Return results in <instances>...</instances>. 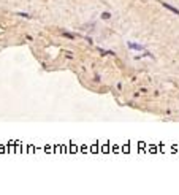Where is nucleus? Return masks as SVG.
Returning <instances> with one entry per match:
<instances>
[{
    "label": "nucleus",
    "instance_id": "nucleus-1",
    "mask_svg": "<svg viewBox=\"0 0 179 195\" xmlns=\"http://www.w3.org/2000/svg\"><path fill=\"white\" fill-rule=\"evenodd\" d=\"M127 45H128V48H132V49H137V51H144V48H143L141 45H135V43H132V41H128Z\"/></svg>",
    "mask_w": 179,
    "mask_h": 195
},
{
    "label": "nucleus",
    "instance_id": "nucleus-2",
    "mask_svg": "<svg viewBox=\"0 0 179 195\" xmlns=\"http://www.w3.org/2000/svg\"><path fill=\"white\" fill-rule=\"evenodd\" d=\"M162 5H163V6H165V8H166V10H170V11H173V13H174V14H179V10H176V8H174V6H171V5H168V3H166V2H162Z\"/></svg>",
    "mask_w": 179,
    "mask_h": 195
},
{
    "label": "nucleus",
    "instance_id": "nucleus-3",
    "mask_svg": "<svg viewBox=\"0 0 179 195\" xmlns=\"http://www.w3.org/2000/svg\"><path fill=\"white\" fill-rule=\"evenodd\" d=\"M102 18H105V19H110V18H111V14H110V13H103V14H102Z\"/></svg>",
    "mask_w": 179,
    "mask_h": 195
}]
</instances>
